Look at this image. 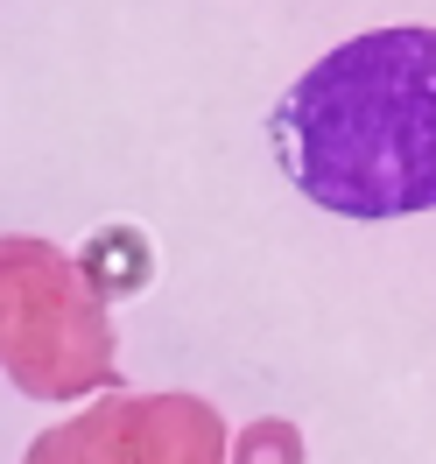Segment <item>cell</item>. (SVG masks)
<instances>
[{
  "label": "cell",
  "instance_id": "1",
  "mask_svg": "<svg viewBox=\"0 0 436 464\" xmlns=\"http://www.w3.org/2000/svg\"><path fill=\"white\" fill-rule=\"evenodd\" d=\"M275 155L338 218L436 211V29H373L310 63L267 113Z\"/></svg>",
  "mask_w": 436,
  "mask_h": 464
}]
</instances>
